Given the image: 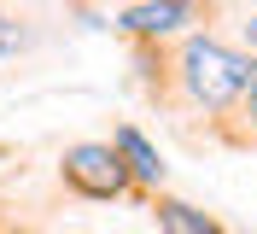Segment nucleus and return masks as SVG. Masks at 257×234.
<instances>
[{
    "label": "nucleus",
    "mask_w": 257,
    "mask_h": 234,
    "mask_svg": "<svg viewBox=\"0 0 257 234\" xmlns=\"http://www.w3.org/2000/svg\"><path fill=\"white\" fill-rule=\"evenodd\" d=\"M181 64H187V88L199 94L210 111L228 106L234 94H245V76H251V64H245L240 53H228L222 41H193Z\"/></svg>",
    "instance_id": "obj_1"
},
{
    "label": "nucleus",
    "mask_w": 257,
    "mask_h": 234,
    "mask_svg": "<svg viewBox=\"0 0 257 234\" xmlns=\"http://www.w3.org/2000/svg\"><path fill=\"white\" fill-rule=\"evenodd\" d=\"M64 182L94 193V199H111V193L128 187V170H123V158L111 146H70L64 152Z\"/></svg>",
    "instance_id": "obj_2"
},
{
    "label": "nucleus",
    "mask_w": 257,
    "mask_h": 234,
    "mask_svg": "<svg viewBox=\"0 0 257 234\" xmlns=\"http://www.w3.org/2000/svg\"><path fill=\"white\" fill-rule=\"evenodd\" d=\"M117 158H123V170H128V176H141V182H158V176H164L158 152L146 146L141 129H117Z\"/></svg>",
    "instance_id": "obj_4"
},
{
    "label": "nucleus",
    "mask_w": 257,
    "mask_h": 234,
    "mask_svg": "<svg viewBox=\"0 0 257 234\" xmlns=\"http://www.w3.org/2000/svg\"><path fill=\"white\" fill-rule=\"evenodd\" d=\"M24 47H30V30H24V18L0 12V59H6V53H24Z\"/></svg>",
    "instance_id": "obj_6"
},
{
    "label": "nucleus",
    "mask_w": 257,
    "mask_h": 234,
    "mask_svg": "<svg viewBox=\"0 0 257 234\" xmlns=\"http://www.w3.org/2000/svg\"><path fill=\"white\" fill-rule=\"evenodd\" d=\"M245 35H251V47H257V18H251V24H245Z\"/></svg>",
    "instance_id": "obj_8"
},
{
    "label": "nucleus",
    "mask_w": 257,
    "mask_h": 234,
    "mask_svg": "<svg viewBox=\"0 0 257 234\" xmlns=\"http://www.w3.org/2000/svg\"><path fill=\"white\" fill-rule=\"evenodd\" d=\"M193 12V0H146V6H128L123 24L135 35H164V30H176V24H187Z\"/></svg>",
    "instance_id": "obj_3"
},
{
    "label": "nucleus",
    "mask_w": 257,
    "mask_h": 234,
    "mask_svg": "<svg viewBox=\"0 0 257 234\" xmlns=\"http://www.w3.org/2000/svg\"><path fill=\"white\" fill-rule=\"evenodd\" d=\"M158 228L164 234H222L205 211H193V205H181V199H164L158 205Z\"/></svg>",
    "instance_id": "obj_5"
},
{
    "label": "nucleus",
    "mask_w": 257,
    "mask_h": 234,
    "mask_svg": "<svg viewBox=\"0 0 257 234\" xmlns=\"http://www.w3.org/2000/svg\"><path fill=\"white\" fill-rule=\"evenodd\" d=\"M245 94H251V117H257V64H251V76H245Z\"/></svg>",
    "instance_id": "obj_7"
}]
</instances>
